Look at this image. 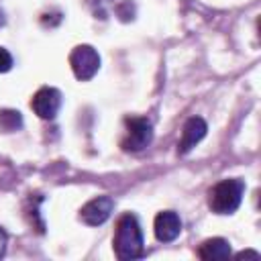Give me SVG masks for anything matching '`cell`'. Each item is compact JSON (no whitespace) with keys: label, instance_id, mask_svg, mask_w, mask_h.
<instances>
[{"label":"cell","instance_id":"30bf717a","mask_svg":"<svg viewBox=\"0 0 261 261\" xmlns=\"http://www.w3.org/2000/svg\"><path fill=\"white\" fill-rule=\"evenodd\" d=\"M20 126H22V116L18 110H10V108L0 110V128L2 130L12 133V130H18Z\"/></svg>","mask_w":261,"mask_h":261},{"label":"cell","instance_id":"6da1fadb","mask_svg":"<svg viewBox=\"0 0 261 261\" xmlns=\"http://www.w3.org/2000/svg\"><path fill=\"white\" fill-rule=\"evenodd\" d=\"M112 249L120 261H133V259H141L145 255L143 230H141V224L135 214L126 212L118 218L116 228H114Z\"/></svg>","mask_w":261,"mask_h":261},{"label":"cell","instance_id":"7a4b0ae2","mask_svg":"<svg viewBox=\"0 0 261 261\" xmlns=\"http://www.w3.org/2000/svg\"><path fill=\"white\" fill-rule=\"evenodd\" d=\"M245 194V181L239 177L222 179L208 192V206L214 214H232L239 210Z\"/></svg>","mask_w":261,"mask_h":261},{"label":"cell","instance_id":"8fae6325","mask_svg":"<svg viewBox=\"0 0 261 261\" xmlns=\"http://www.w3.org/2000/svg\"><path fill=\"white\" fill-rule=\"evenodd\" d=\"M12 55L4 49V47H0V73H6V71H10L12 69Z\"/></svg>","mask_w":261,"mask_h":261},{"label":"cell","instance_id":"7c38bea8","mask_svg":"<svg viewBox=\"0 0 261 261\" xmlns=\"http://www.w3.org/2000/svg\"><path fill=\"white\" fill-rule=\"evenodd\" d=\"M6 247H8V234H6V230L0 226V257H4Z\"/></svg>","mask_w":261,"mask_h":261},{"label":"cell","instance_id":"8992f818","mask_svg":"<svg viewBox=\"0 0 261 261\" xmlns=\"http://www.w3.org/2000/svg\"><path fill=\"white\" fill-rule=\"evenodd\" d=\"M112 210H114V200L110 196H98L82 206L80 220L88 226H100L110 218Z\"/></svg>","mask_w":261,"mask_h":261},{"label":"cell","instance_id":"5b68a950","mask_svg":"<svg viewBox=\"0 0 261 261\" xmlns=\"http://www.w3.org/2000/svg\"><path fill=\"white\" fill-rule=\"evenodd\" d=\"M33 112L43 120H53L61 108V92L57 88H39L31 100Z\"/></svg>","mask_w":261,"mask_h":261},{"label":"cell","instance_id":"52a82bcc","mask_svg":"<svg viewBox=\"0 0 261 261\" xmlns=\"http://www.w3.org/2000/svg\"><path fill=\"white\" fill-rule=\"evenodd\" d=\"M206 130H208V124L204 118L200 116H192L184 122V128H181V139L177 143V155H186L190 153L204 137H206Z\"/></svg>","mask_w":261,"mask_h":261},{"label":"cell","instance_id":"9c48e42d","mask_svg":"<svg viewBox=\"0 0 261 261\" xmlns=\"http://www.w3.org/2000/svg\"><path fill=\"white\" fill-rule=\"evenodd\" d=\"M198 257L204 261H222L230 257V243L222 237H214V239H206L200 247H198Z\"/></svg>","mask_w":261,"mask_h":261},{"label":"cell","instance_id":"3957f363","mask_svg":"<svg viewBox=\"0 0 261 261\" xmlns=\"http://www.w3.org/2000/svg\"><path fill=\"white\" fill-rule=\"evenodd\" d=\"M124 137L120 139V147L126 153H139L147 149L153 141V124L145 116H130L124 120Z\"/></svg>","mask_w":261,"mask_h":261},{"label":"cell","instance_id":"277c9868","mask_svg":"<svg viewBox=\"0 0 261 261\" xmlns=\"http://www.w3.org/2000/svg\"><path fill=\"white\" fill-rule=\"evenodd\" d=\"M69 65L80 82H88L100 69V55L92 45H77L69 53Z\"/></svg>","mask_w":261,"mask_h":261},{"label":"cell","instance_id":"ba28073f","mask_svg":"<svg viewBox=\"0 0 261 261\" xmlns=\"http://www.w3.org/2000/svg\"><path fill=\"white\" fill-rule=\"evenodd\" d=\"M153 230L159 243H171L179 237L181 232V220L177 216V212L173 210H163L155 216L153 220Z\"/></svg>","mask_w":261,"mask_h":261},{"label":"cell","instance_id":"4fadbf2b","mask_svg":"<svg viewBox=\"0 0 261 261\" xmlns=\"http://www.w3.org/2000/svg\"><path fill=\"white\" fill-rule=\"evenodd\" d=\"M243 257H259V253L257 251H241V253H237V259H243Z\"/></svg>","mask_w":261,"mask_h":261}]
</instances>
